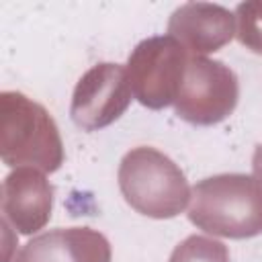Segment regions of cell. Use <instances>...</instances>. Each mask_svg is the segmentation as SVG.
Returning a JSON list of instances; mask_svg holds the SVG:
<instances>
[{
  "label": "cell",
  "instance_id": "cell-1",
  "mask_svg": "<svg viewBox=\"0 0 262 262\" xmlns=\"http://www.w3.org/2000/svg\"><path fill=\"white\" fill-rule=\"evenodd\" d=\"M188 219L199 229L231 239L262 233V184L248 174H217L194 184Z\"/></svg>",
  "mask_w": 262,
  "mask_h": 262
},
{
  "label": "cell",
  "instance_id": "cell-2",
  "mask_svg": "<svg viewBox=\"0 0 262 262\" xmlns=\"http://www.w3.org/2000/svg\"><path fill=\"white\" fill-rule=\"evenodd\" d=\"M117 178L127 205L154 219H170L182 213L192 192L182 170L168 156L147 145L123 156Z\"/></svg>",
  "mask_w": 262,
  "mask_h": 262
},
{
  "label": "cell",
  "instance_id": "cell-3",
  "mask_svg": "<svg viewBox=\"0 0 262 262\" xmlns=\"http://www.w3.org/2000/svg\"><path fill=\"white\" fill-rule=\"evenodd\" d=\"M0 151L8 166L55 172L63 162L61 139L49 113L20 92H2Z\"/></svg>",
  "mask_w": 262,
  "mask_h": 262
},
{
  "label": "cell",
  "instance_id": "cell-4",
  "mask_svg": "<svg viewBox=\"0 0 262 262\" xmlns=\"http://www.w3.org/2000/svg\"><path fill=\"white\" fill-rule=\"evenodd\" d=\"M188 51L172 37H149L141 41L127 61V78L133 96L147 108H164L178 96Z\"/></svg>",
  "mask_w": 262,
  "mask_h": 262
},
{
  "label": "cell",
  "instance_id": "cell-5",
  "mask_svg": "<svg viewBox=\"0 0 262 262\" xmlns=\"http://www.w3.org/2000/svg\"><path fill=\"white\" fill-rule=\"evenodd\" d=\"M237 96V78L225 63L194 55L188 57L174 106L192 125H215L233 113Z\"/></svg>",
  "mask_w": 262,
  "mask_h": 262
},
{
  "label": "cell",
  "instance_id": "cell-6",
  "mask_svg": "<svg viewBox=\"0 0 262 262\" xmlns=\"http://www.w3.org/2000/svg\"><path fill=\"white\" fill-rule=\"evenodd\" d=\"M127 70L119 63H98L76 84L70 115L84 131H96L115 123L131 102Z\"/></svg>",
  "mask_w": 262,
  "mask_h": 262
},
{
  "label": "cell",
  "instance_id": "cell-7",
  "mask_svg": "<svg viewBox=\"0 0 262 262\" xmlns=\"http://www.w3.org/2000/svg\"><path fill=\"white\" fill-rule=\"evenodd\" d=\"M14 262H111V244L90 227H57L29 239Z\"/></svg>",
  "mask_w": 262,
  "mask_h": 262
},
{
  "label": "cell",
  "instance_id": "cell-8",
  "mask_svg": "<svg viewBox=\"0 0 262 262\" xmlns=\"http://www.w3.org/2000/svg\"><path fill=\"white\" fill-rule=\"evenodd\" d=\"M168 31L186 51L203 55L231 41L235 16L219 4L188 2L172 12Z\"/></svg>",
  "mask_w": 262,
  "mask_h": 262
},
{
  "label": "cell",
  "instance_id": "cell-9",
  "mask_svg": "<svg viewBox=\"0 0 262 262\" xmlns=\"http://www.w3.org/2000/svg\"><path fill=\"white\" fill-rule=\"evenodd\" d=\"M51 196L53 188L47 178L31 166H20L2 184V211L20 233H33L47 223Z\"/></svg>",
  "mask_w": 262,
  "mask_h": 262
},
{
  "label": "cell",
  "instance_id": "cell-10",
  "mask_svg": "<svg viewBox=\"0 0 262 262\" xmlns=\"http://www.w3.org/2000/svg\"><path fill=\"white\" fill-rule=\"evenodd\" d=\"M168 262H229V252L219 239L188 235L174 248Z\"/></svg>",
  "mask_w": 262,
  "mask_h": 262
},
{
  "label": "cell",
  "instance_id": "cell-11",
  "mask_svg": "<svg viewBox=\"0 0 262 262\" xmlns=\"http://www.w3.org/2000/svg\"><path fill=\"white\" fill-rule=\"evenodd\" d=\"M235 35L242 45L262 53V2H242L235 8Z\"/></svg>",
  "mask_w": 262,
  "mask_h": 262
},
{
  "label": "cell",
  "instance_id": "cell-12",
  "mask_svg": "<svg viewBox=\"0 0 262 262\" xmlns=\"http://www.w3.org/2000/svg\"><path fill=\"white\" fill-rule=\"evenodd\" d=\"M252 168H254V178L262 184V143L256 147L254 158H252Z\"/></svg>",
  "mask_w": 262,
  "mask_h": 262
}]
</instances>
